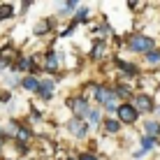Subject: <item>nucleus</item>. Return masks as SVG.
Instances as JSON below:
<instances>
[{
    "label": "nucleus",
    "instance_id": "aec40b11",
    "mask_svg": "<svg viewBox=\"0 0 160 160\" xmlns=\"http://www.w3.org/2000/svg\"><path fill=\"white\" fill-rule=\"evenodd\" d=\"M144 58H146V63L156 65V63H160V51H158V49H153V51H148V53H144Z\"/></svg>",
    "mask_w": 160,
    "mask_h": 160
},
{
    "label": "nucleus",
    "instance_id": "0eeeda50",
    "mask_svg": "<svg viewBox=\"0 0 160 160\" xmlns=\"http://www.w3.org/2000/svg\"><path fill=\"white\" fill-rule=\"evenodd\" d=\"M53 91H56V81L53 79H40V86H37V95L42 100H51Z\"/></svg>",
    "mask_w": 160,
    "mask_h": 160
},
{
    "label": "nucleus",
    "instance_id": "9b49d317",
    "mask_svg": "<svg viewBox=\"0 0 160 160\" xmlns=\"http://www.w3.org/2000/svg\"><path fill=\"white\" fill-rule=\"evenodd\" d=\"M102 128H104V132H107V135H118L123 125H121L114 116H109V118H102Z\"/></svg>",
    "mask_w": 160,
    "mask_h": 160
},
{
    "label": "nucleus",
    "instance_id": "393cba45",
    "mask_svg": "<svg viewBox=\"0 0 160 160\" xmlns=\"http://www.w3.org/2000/svg\"><path fill=\"white\" fill-rule=\"evenodd\" d=\"M153 112H156V114H158V116H160V107H156V109H153Z\"/></svg>",
    "mask_w": 160,
    "mask_h": 160
},
{
    "label": "nucleus",
    "instance_id": "f8f14e48",
    "mask_svg": "<svg viewBox=\"0 0 160 160\" xmlns=\"http://www.w3.org/2000/svg\"><path fill=\"white\" fill-rule=\"evenodd\" d=\"M51 30H53V21L51 19H42V21L35 23V30H32V32H35L37 37H42V35H49Z\"/></svg>",
    "mask_w": 160,
    "mask_h": 160
},
{
    "label": "nucleus",
    "instance_id": "bb28decb",
    "mask_svg": "<svg viewBox=\"0 0 160 160\" xmlns=\"http://www.w3.org/2000/svg\"><path fill=\"white\" fill-rule=\"evenodd\" d=\"M63 160H74V158H63Z\"/></svg>",
    "mask_w": 160,
    "mask_h": 160
},
{
    "label": "nucleus",
    "instance_id": "412c9836",
    "mask_svg": "<svg viewBox=\"0 0 160 160\" xmlns=\"http://www.w3.org/2000/svg\"><path fill=\"white\" fill-rule=\"evenodd\" d=\"M77 160H100L95 156V153H91V151H81L79 156H77Z\"/></svg>",
    "mask_w": 160,
    "mask_h": 160
},
{
    "label": "nucleus",
    "instance_id": "b1692460",
    "mask_svg": "<svg viewBox=\"0 0 160 160\" xmlns=\"http://www.w3.org/2000/svg\"><path fill=\"white\" fill-rule=\"evenodd\" d=\"M0 139H2V142H7V139H5V135H2V125H0Z\"/></svg>",
    "mask_w": 160,
    "mask_h": 160
},
{
    "label": "nucleus",
    "instance_id": "a211bd4d",
    "mask_svg": "<svg viewBox=\"0 0 160 160\" xmlns=\"http://www.w3.org/2000/svg\"><path fill=\"white\" fill-rule=\"evenodd\" d=\"M88 14H91V9H88V7H81V5H79V7H77V12H74V21H72V23L77 26V23H81V21H86Z\"/></svg>",
    "mask_w": 160,
    "mask_h": 160
},
{
    "label": "nucleus",
    "instance_id": "423d86ee",
    "mask_svg": "<svg viewBox=\"0 0 160 160\" xmlns=\"http://www.w3.org/2000/svg\"><path fill=\"white\" fill-rule=\"evenodd\" d=\"M65 128H68V132L72 137H77V139H84L88 135V125H86V121H81V118H70L68 123H65Z\"/></svg>",
    "mask_w": 160,
    "mask_h": 160
},
{
    "label": "nucleus",
    "instance_id": "7ed1b4c3",
    "mask_svg": "<svg viewBox=\"0 0 160 160\" xmlns=\"http://www.w3.org/2000/svg\"><path fill=\"white\" fill-rule=\"evenodd\" d=\"M130 104L135 107V112L139 114H151L153 109H156V102H153V95H148V93H137V95H132Z\"/></svg>",
    "mask_w": 160,
    "mask_h": 160
},
{
    "label": "nucleus",
    "instance_id": "20e7f679",
    "mask_svg": "<svg viewBox=\"0 0 160 160\" xmlns=\"http://www.w3.org/2000/svg\"><path fill=\"white\" fill-rule=\"evenodd\" d=\"M68 107L72 109V114H74L72 118H81V121H84V118H86V114L91 112L93 104L88 102L84 95H74V98H70V100H68Z\"/></svg>",
    "mask_w": 160,
    "mask_h": 160
},
{
    "label": "nucleus",
    "instance_id": "2eb2a0df",
    "mask_svg": "<svg viewBox=\"0 0 160 160\" xmlns=\"http://www.w3.org/2000/svg\"><path fill=\"white\" fill-rule=\"evenodd\" d=\"M139 144H142V151H144V153H148V151H153V148H156L158 146V139H156V137H142V139H139Z\"/></svg>",
    "mask_w": 160,
    "mask_h": 160
},
{
    "label": "nucleus",
    "instance_id": "1a4fd4ad",
    "mask_svg": "<svg viewBox=\"0 0 160 160\" xmlns=\"http://www.w3.org/2000/svg\"><path fill=\"white\" fill-rule=\"evenodd\" d=\"M86 125L88 128H100L102 125V109L100 107H91V112L86 114Z\"/></svg>",
    "mask_w": 160,
    "mask_h": 160
},
{
    "label": "nucleus",
    "instance_id": "ddd939ff",
    "mask_svg": "<svg viewBox=\"0 0 160 160\" xmlns=\"http://www.w3.org/2000/svg\"><path fill=\"white\" fill-rule=\"evenodd\" d=\"M77 7H79V2H74V0H70V2H58L56 5V14L58 16H68V14L77 12Z\"/></svg>",
    "mask_w": 160,
    "mask_h": 160
},
{
    "label": "nucleus",
    "instance_id": "dca6fc26",
    "mask_svg": "<svg viewBox=\"0 0 160 160\" xmlns=\"http://www.w3.org/2000/svg\"><path fill=\"white\" fill-rule=\"evenodd\" d=\"M16 72H30L32 70V65H30V58H26V56H19L16 58Z\"/></svg>",
    "mask_w": 160,
    "mask_h": 160
},
{
    "label": "nucleus",
    "instance_id": "a878e982",
    "mask_svg": "<svg viewBox=\"0 0 160 160\" xmlns=\"http://www.w3.org/2000/svg\"><path fill=\"white\" fill-rule=\"evenodd\" d=\"M2 146H5V142H2V139H0V151H2Z\"/></svg>",
    "mask_w": 160,
    "mask_h": 160
},
{
    "label": "nucleus",
    "instance_id": "6ab92c4d",
    "mask_svg": "<svg viewBox=\"0 0 160 160\" xmlns=\"http://www.w3.org/2000/svg\"><path fill=\"white\" fill-rule=\"evenodd\" d=\"M104 49H107V44H104V42H95V44H93V51H91V56L95 58V60H100V58L104 56Z\"/></svg>",
    "mask_w": 160,
    "mask_h": 160
},
{
    "label": "nucleus",
    "instance_id": "39448f33",
    "mask_svg": "<svg viewBox=\"0 0 160 160\" xmlns=\"http://www.w3.org/2000/svg\"><path fill=\"white\" fill-rule=\"evenodd\" d=\"M42 68L47 70V72H58V70L63 68V56H60L58 51H53V49H49L44 60H42Z\"/></svg>",
    "mask_w": 160,
    "mask_h": 160
},
{
    "label": "nucleus",
    "instance_id": "6e6552de",
    "mask_svg": "<svg viewBox=\"0 0 160 160\" xmlns=\"http://www.w3.org/2000/svg\"><path fill=\"white\" fill-rule=\"evenodd\" d=\"M114 65H118V70L123 74H128V77H137V74H139V65L128 63V60H123L121 56H114Z\"/></svg>",
    "mask_w": 160,
    "mask_h": 160
},
{
    "label": "nucleus",
    "instance_id": "4468645a",
    "mask_svg": "<svg viewBox=\"0 0 160 160\" xmlns=\"http://www.w3.org/2000/svg\"><path fill=\"white\" fill-rule=\"evenodd\" d=\"M144 135L146 137H156L158 139V135H160V121H156V118H148L146 123H144Z\"/></svg>",
    "mask_w": 160,
    "mask_h": 160
},
{
    "label": "nucleus",
    "instance_id": "5701e85b",
    "mask_svg": "<svg viewBox=\"0 0 160 160\" xmlns=\"http://www.w3.org/2000/svg\"><path fill=\"white\" fill-rule=\"evenodd\" d=\"M7 65H9V63H5V60L0 58V74H5V70H7Z\"/></svg>",
    "mask_w": 160,
    "mask_h": 160
},
{
    "label": "nucleus",
    "instance_id": "f257e3e1",
    "mask_svg": "<svg viewBox=\"0 0 160 160\" xmlns=\"http://www.w3.org/2000/svg\"><path fill=\"white\" fill-rule=\"evenodd\" d=\"M156 49V40L144 35V32H130L125 37V51H135V53H148Z\"/></svg>",
    "mask_w": 160,
    "mask_h": 160
},
{
    "label": "nucleus",
    "instance_id": "f03ea898",
    "mask_svg": "<svg viewBox=\"0 0 160 160\" xmlns=\"http://www.w3.org/2000/svg\"><path fill=\"white\" fill-rule=\"evenodd\" d=\"M116 121L121 125H135L139 121V114L135 112V107L130 102H121L116 107Z\"/></svg>",
    "mask_w": 160,
    "mask_h": 160
},
{
    "label": "nucleus",
    "instance_id": "4be33fe9",
    "mask_svg": "<svg viewBox=\"0 0 160 160\" xmlns=\"http://www.w3.org/2000/svg\"><path fill=\"white\" fill-rule=\"evenodd\" d=\"M16 81H19V79H16V77H5V84H7V86H14Z\"/></svg>",
    "mask_w": 160,
    "mask_h": 160
},
{
    "label": "nucleus",
    "instance_id": "f3484780",
    "mask_svg": "<svg viewBox=\"0 0 160 160\" xmlns=\"http://www.w3.org/2000/svg\"><path fill=\"white\" fill-rule=\"evenodd\" d=\"M16 12H14V5H9V2H2L0 5V21H7V19H12Z\"/></svg>",
    "mask_w": 160,
    "mask_h": 160
},
{
    "label": "nucleus",
    "instance_id": "9d476101",
    "mask_svg": "<svg viewBox=\"0 0 160 160\" xmlns=\"http://www.w3.org/2000/svg\"><path fill=\"white\" fill-rule=\"evenodd\" d=\"M19 86H23V91L28 93H37V86H40V79H37L35 74H26L19 79Z\"/></svg>",
    "mask_w": 160,
    "mask_h": 160
}]
</instances>
